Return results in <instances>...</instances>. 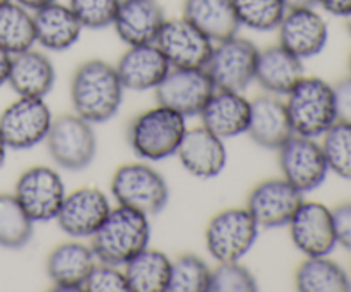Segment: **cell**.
<instances>
[{
	"instance_id": "3957f363",
	"label": "cell",
	"mask_w": 351,
	"mask_h": 292,
	"mask_svg": "<svg viewBox=\"0 0 351 292\" xmlns=\"http://www.w3.org/2000/svg\"><path fill=\"white\" fill-rule=\"evenodd\" d=\"M185 131V117L158 103L134 117L127 137L130 150L141 160L161 161L177 155Z\"/></svg>"
},
{
	"instance_id": "b9f144b4",
	"label": "cell",
	"mask_w": 351,
	"mask_h": 292,
	"mask_svg": "<svg viewBox=\"0 0 351 292\" xmlns=\"http://www.w3.org/2000/svg\"><path fill=\"white\" fill-rule=\"evenodd\" d=\"M16 2L21 3V5L26 7V9H29L31 12H33V10L41 9V7L48 5V3L51 2H57V0H16Z\"/></svg>"
},
{
	"instance_id": "f546056e",
	"label": "cell",
	"mask_w": 351,
	"mask_h": 292,
	"mask_svg": "<svg viewBox=\"0 0 351 292\" xmlns=\"http://www.w3.org/2000/svg\"><path fill=\"white\" fill-rule=\"evenodd\" d=\"M36 43L33 12L16 0L0 5V47L10 55L29 50Z\"/></svg>"
},
{
	"instance_id": "7dc6e473",
	"label": "cell",
	"mask_w": 351,
	"mask_h": 292,
	"mask_svg": "<svg viewBox=\"0 0 351 292\" xmlns=\"http://www.w3.org/2000/svg\"><path fill=\"white\" fill-rule=\"evenodd\" d=\"M350 72H351V55H350Z\"/></svg>"
},
{
	"instance_id": "4316f807",
	"label": "cell",
	"mask_w": 351,
	"mask_h": 292,
	"mask_svg": "<svg viewBox=\"0 0 351 292\" xmlns=\"http://www.w3.org/2000/svg\"><path fill=\"white\" fill-rule=\"evenodd\" d=\"M184 17L215 43L235 36L240 30L232 0H185Z\"/></svg>"
},
{
	"instance_id": "d6a6232c",
	"label": "cell",
	"mask_w": 351,
	"mask_h": 292,
	"mask_svg": "<svg viewBox=\"0 0 351 292\" xmlns=\"http://www.w3.org/2000/svg\"><path fill=\"white\" fill-rule=\"evenodd\" d=\"M211 268L197 254H182L171 261L168 292H209Z\"/></svg>"
},
{
	"instance_id": "e575fe53",
	"label": "cell",
	"mask_w": 351,
	"mask_h": 292,
	"mask_svg": "<svg viewBox=\"0 0 351 292\" xmlns=\"http://www.w3.org/2000/svg\"><path fill=\"white\" fill-rule=\"evenodd\" d=\"M257 280L252 271L240 261L219 263L211 270L209 292H256Z\"/></svg>"
},
{
	"instance_id": "bcb514c9",
	"label": "cell",
	"mask_w": 351,
	"mask_h": 292,
	"mask_svg": "<svg viewBox=\"0 0 351 292\" xmlns=\"http://www.w3.org/2000/svg\"><path fill=\"white\" fill-rule=\"evenodd\" d=\"M7 2H10V0H0V5H3V3H7Z\"/></svg>"
},
{
	"instance_id": "7bdbcfd3",
	"label": "cell",
	"mask_w": 351,
	"mask_h": 292,
	"mask_svg": "<svg viewBox=\"0 0 351 292\" xmlns=\"http://www.w3.org/2000/svg\"><path fill=\"white\" fill-rule=\"evenodd\" d=\"M287 9H298V7H314L317 5V0H283Z\"/></svg>"
},
{
	"instance_id": "8992f818",
	"label": "cell",
	"mask_w": 351,
	"mask_h": 292,
	"mask_svg": "<svg viewBox=\"0 0 351 292\" xmlns=\"http://www.w3.org/2000/svg\"><path fill=\"white\" fill-rule=\"evenodd\" d=\"M259 229L245 206L221 210L206 227L204 239L208 253L218 263L240 261L257 243Z\"/></svg>"
},
{
	"instance_id": "9a60e30c",
	"label": "cell",
	"mask_w": 351,
	"mask_h": 292,
	"mask_svg": "<svg viewBox=\"0 0 351 292\" xmlns=\"http://www.w3.org/2000/svg\"><path fill=\"white\" fill-rule=\"evenodd\" d=\"M288 227L291 243L305 256H329L338 246L331 208L319 201H302Z\"/></svg>"
},
{
	"instance_id": "277c9868",
	"label": "cell",
	"mask_w": 351,
	"mask_h": 292,
	"mask_svg": "<svg viewBox=\"0 0 351 292\" xmlns=\"http://www.w3.org/2000/svg\"><path fill=\"white\" fill-rule=\"evenodd\" d=\"M295 134L321 137L338 120L332 86L321 78H304L293 86L285 102Z\"/></svg>"
},
{
	"instance_id": "cb8c5ba5",
	"label": "cell",
	"mask_w": 351,
	"mask_h": 292,
	"mask_svg": "<svg viewBox=\"0 0 351 292\" xmlns=\"http://www.w3.org/2000/svg\"><path fill=\"white\" fill-rule=\"evenodd\" d=\"M34 34L40 47L51 52H65L81 38L82 24L69 5L57 0L33 10Z\"/></svg>"
},
{
	"instance_id": "4fadbf2b",
	"label": "cell",
	"mask_w": 351,
	"mask_h": 292,
	"mask_svg": "<svg viewBox=\"0 0 351 292\" xmlns=\"http://www.w3.org/2000/svg\"><path fill=\"white\" fill-rule=\"evenodd\" d=\"M304 201V192L285 177H273L254 186L247 196L245 208L263 229H280L288 225L291 216Z\"/></svg>"
},
{
	"instance_id": "836d02e7",
	"label": "cell",
	"mask_w": 351,
	"mask_h": 292,
	"mask_svg": "<svg viewBox=\"0 0 351 292\" xmlns=\"http://www.w3.org/2000/svg\"><path fill=\"white\" fill-rule=\"evenodd\" d=\"M322 137L321 144L329 172L351 181V124L336 120Z\"/></svg>"
},
{
	"instance_id": "7a4b0ae2",
	"label": "cell",
	"mask_w": 351,
	"mask_h": 292,
	"mask_svg": "<svg viewBox=\"0 0 351 292\" xmlns=\"http://www.w3.org/2000/svg\"><path fill=\"white\" fill-rule=\"evenodd\" d=\"M89 239L96 260L123 267L149 246V216L129 206L119 205L110 210L105 222Z\"/></svg>"
},
{
	"instance_id": "d4e9b609",
	"label": "cell",
	"mask_w": 351,
	"mask_h": 292,
	"mask_svg": "<svg viewBox=\"0 0 351 292\" xmlns=\"http://www.w3.org/2000/svg\"><path fill=\"white\" fill-rule=\"evenodd\" d=\"M305 76L302 58L281 47H267L259 50L256 64V78L261 88L276 96H287L293 86Z\"/></svg>"
},
{
	"instance_id": "5b68a950",
	"label": "cell",
	"mask_w": 351,
	"mask_h": 292,
	"mask_svg": "<svg viewBox=\"0 0 351 292\" xmlns=\"http://www.w3.org/2000/svg\"><path fill=\"white\" fill-rule=\"evenodd\" d=\"M110 191L119 205L156 215L167 206L170 191L163 175L144 161L119 167L110 182Z\"/></svg>"
},
{
	"instance_id": "e0dca14e",
	"label": "cell",
	"mask_w": 351,
	"mask_h": 292,
	"mask_svg": "<svg viewBox=\"0 0 351 292\" xmlns=\"http://www.w3.org/2000/svg\"><path fill=\"white\" fill-rule=\"evenodd\" d=\"M278 36L281 47L304 60L324 50L329 27L322 14L314 7H298L287 10L278 26Z\"/></svg>"
},
{
	"instance_id": "1f68e13d",
	"label": "cell",
	"mask_w": 351,
	"mask_h": 292,
	"mask_svg": "<svg viewBox=\"0 0 351 292\" xmlns=\"http://www.w3.org/2000/svg\"><path fill=\"white\" fill-rule=\"evenodd\" d=\"M232 2L240 26L259 33L278 30L288 10L283 0H232Z\"/></svg>"
},
{
	"instance_id": "f1b7e54d",
	"label": "cell",
	"mask_w": 351,
	"mask_h": 292,
	"mask_svg": "<svg viewBox=\"0 0 351 292\" xmlns=\"http://www.w3.org/2000/svg\"><path fill=\"white\" fill-rule=\"evenodd\" d=\"M300 292H348L351 278L345 268L328 256H307L295 273Z\"/></svg>"
},
{
	"instance_id": "83f0119b",
	"label": "cell",
	"mask_w": 351,
	"mask_h": 292,
	"mask_svg": "<svg viewBox=\"0 0 351 292\" xmlns=\"http://www.w3.org/2000/svg\"><path fill=\"white\" fill-rule=\"evenodd\" d=\"M130 292H168L171 260L149 246L123 265Z\"/></svg>"
},
{
	"instance_id": "ee69618b",
	"label": "cell",
	"mask_w": 351,
	"mask_h": 292,
	"mask_svg": "<svg viewBox=\"0 0 351 292\" xmlns=\"http://www.w3.org/2000/svg\"><path fill=\"white\" fill-rule=\"evenodd\" d=\"M7 150H9V148H7V144H5V141H3V137H2V134H0V168H2V165L5 164V157H7Z\"/></svg>"
},
{
	"instance_id": "7402d4cb",
	"label": "cell",
	"mask_w": 351,
	"mask_h": 292,
	"mask_svg": "<svg viewBox=\"0 0 351 292\" xmlns=\"http://www.w3.org/2000/svg\"><path fill=\"white\" fill-rule=\"evenodd\" d=\"M247 134L254 143L266 150H278L288 137L293 136L287 105L280 96L266 93L250 102Z\"/></svg>"
},
{
	"instance_id": "ab89813d",
	"label": "cell",
	"mask_w": 351,
	"mask_h": 292,
	"mask_svg": "<svg viewBox=\"0 0 351 292\" xmlns=\"http://www.w3.org/2000/svg\"><path fill=\"white\" fill-rule=\"evenodd\" d=\"M326 12L338 17H346L351 12V0H317Z\"/></svg>"
},
{
	"instance_id": "f35d334b",
	"label": "cell",
	"mask_w": 351,
	"mask_h": 292,
	"mask_svg": "<svg viewBox=\"0 0 351 292\" xmlns=\"http://www.w3.org/2000/svg\"><path fill=\"white\" fill-rule=\"evenodd\" d=\"M336 103V115L341 122L351 124V76L332 86Z\"/></svg>"
},
{
	"instance_id": "52a82bcc",
	"label": "cell",
	"mask_w": 351,
	"mask_h": 292,
	"mask_svg": "<svg viewBox=\"0 0 351 292\" xmlns=\"http://www.w3.org/2000/svg\"><path fill=\"white\" fill-rule=\"evenodd\" d=\"M45 141L51 160L65 170H84L96 157V134L93 124L77 113H65L51 120Z\"/></svg>"
},
{
	"instance_id": "8fae6325",
	"label": "cell",
	"mask_w": 351,
	"mask_h": 292,
	"mask_svg": "<svg viewBox=\"0 0 351 292\" xmlns=\"http://www.w3.org/2000/svg\"><path fill=\"white\" fill-rule=\"evenodd\" d=\"M65 194L62 175L47 165H36L24 170L14 189V196L34 223L57 218Z\"/></svg>"
},
{
	"instance_id": "44dd1931",
	"label": "cell",
	"mask_w": 351,
	"mask_h": 292,
	"mask_svg": "<svg viewBox=\"0 0 351 292\" xmlns=\"http://www.w3.org/2000/svg\"><path fill=\"white\" fill-rule=\"evenodd\" d=\"M115 69L123 88L147 91L156 89L171 65L156 43H146L129 47V50L119 58Z\"/></svg>"
},
{
	"instance_id": "4dcf8cb0",
	"label": "cell",
	"mask_w": 351,
	"mask_h": 292,
	"mask_svg": "<svg viewBox=\"0 0 351 292\" xmlns=\"http://www.w3.org/2000/svg\"><path fill=\"white\" fill-rule=\"evenodd\" d=\"M34 222L29 218L17 198L9 192L0 194V246L5 249H21L33 237Z\"/></svg>"
},
{
	"instance_id": "ba28073f",
	"label": "cell",
	"mask_w": 351,
	"mask_h": 292,
	"mask_svg": "<svg viewBox=\"0 0 351 292\" xmlns=\"http://www.w3.org/2000/svg\"><path fill=\"white\" fill-rule=\"evenodd\" d=\"M259 48L247 38L230 36L216 41L206 72L216 89L245 91L256 78V64Z\"/></svg>"
},
{
	"instance_id": "d590c367",
	"label": "cell",
	"mask_w": 351,
	"mask_h": 292,
	"mask_svg": "<svg viewBox=\"0 0 351 292\" xmlns=\"http://www.w3.org/2000/svg\"><path fill=\"white\" fill-rule=\"evenodd\" d=\"M122 0H69V7L82 27L103 30L113 26L117 12Z\"/></svg>"
},
{
	"instance_id": "f6af8a7d",
	"label": "cell",
	"mask_w": 351,
	"mask_h": 292,
	"mask_svg": "<svg viewBox=\"0 0 351 292\" xmlns=\"http://www.w3.org/2000/svg\"><path fill=\"white\" fill-rule=\"evenodd\" d=\"M346 27H348V31L351 34V12L348 14V16H346Z\"/></svg>"
},
{
	"instance_id": "ffe728a7",
	"label": "cell",
	"mask_w": 351,
	"mask_h": 292,
	"mask_svg": "<svg viewBox=\"0 0 351 292\" xmlns=\"http://www.w3.org/2000/svg\"><path fill=\"white\" fill-rule=\"evenodd\" d=\"M201 126L211 131L221 139L247 134L250 119V100L243 96V91L216 89L199 113Z\"/></svg>"
},
{
	"instance_id": "60d3db41",
	"label": "cell",
	"mask_w": 351,
	"mask_h": 292,
	"mask_svg": "<svg viewBox=\"0 0 351 292\" xmlns=\"http://www.w3.org/2000/svg\"><path fill=\"white\" fill-rule=\"evenodd\" d=\"M10 60H12V55L0 47V88H2L3 85H7L10 71Z\"/></svg>"
},
{
	"instance_id": "6da1fadb",
	"label": "cell",
	"mask_w": 351,
	"mask_h": 292,
	"mask_svg": "<svg viewBox=\"0 0 351 292\" xmlns=\"http://www.w3.org/2000/svg\"><path fill=\"white\" fill-rule=\"evenodd\" d=\"M123 88L115 65L93 58L75 69L71 81L74 113L91 124L108 122L122 106Z\"/></svg>"
},
{
	"instance_id": "8d00e7d4",
	"label": "cell",
	"mask_w": 351,
	"mask_h": 292,
	"mask_svg": "<svg viewBox=\"0 0 351 292\" xmlns=\"http://www.w3.org/2000/svg\"><path fill=\"white\" fill-rule=\"evenodd\" d=\"M84 291L88 292H130L125 271L117 265L98 263L91 270L84 282Z\"/></svg>"
},
{
	"instance_id": "484cf974",
	"label": "cell",
	"mask_w": 351,
	"mask_h": 292,
	"mask_svg": "<svg viewBox=\"0 0 351 292\" xmlns=\"http://www.w3.org/2000/svg\"><path fill=\"white\" fill-rule=\"evenodd\" d=\"M55 67L50 58L34 48L12 55L7 85L17 96L45 98L53 89Z\"/></svg>"
},
{
	"instance_id": "5bb4252c",
	"label": "cell",
	"mask_w": 351,
	"mask_h": 292,
	"mask_svg": "<svg viewBox=\"0 0 351 292\" xmlns=\"http://www.w3.org/2000/svg\"><path fill=\"white\" fill-rule=\"evenodd\" d=\"M154 43L171 67H206L215 47V41L184 16L165 21Z\"/></svg>"
},
{
	"instance_id": "30bf717a",
	"label": "cell",
	"mask_w": 351,
	"mask_h": 292,
	"mask_svg": "<svg viewBox=\"0 0 351 292\" xmlns=\"http://www.w3.org/2000/svg\"><path fill=\"white\" fill-rule=\"evenodd\" d=\"M51 120L45 98L19 96L0 113V134L10 150H29L47 139Z\"/></svg>"
},
{
	"instance_id": "74e56055",
	"label": "cell",
	"mask_w": 351,
	"mask_h": 292,
	"mask_svg": "<svg viewBox=\"0 0 351 292\" xmlns=\"http://www.w3.org/2000/svg\"><path fill=\"white\" fill-rule=\"evenodd\" d=\"M332 212V223H335L336 243L345 249L351 251V201H345L335 206Z\"/></svg>"
},
{
	"instance_id": "ac0fdd59",
	"label": "cell",
	"mask_w": 351,
	"mask_h": 292,
	"mask_svg": "<svg viewBox=\"0 0 351 292\" xmlns=\"http://www.w3.org/2000/svg\"><path fill=\"white\" fill-rule=\"evenodd\" d=\"M182 167L199 179L218 177L226 167L228 151L225 139L213 134L204 126L185 131L177 150Z\"/></svg>"
},
{
	"instance_id": "2e32d148",
	"label": "cell",
	"mask_w": 351,
	"mask_h": 292,
	"mask_svg": "<svg viewBox=\"0 0 351 292\" xmlns=\"http://www.w3.org/2000/svg\"><path fill=\"white\" fill-rule=\"evenodd\" d=\"M110 210V199L101 189L84 186L65 194L55 220L67 236L84 239L99 229Z\"/></svg>"
},
{
	"instance_id": "7c38bea8",
	"label": "cell",
	"mask_w": 351,
	"mask_h": 292,
	"mask_svg": "<svg viewBox=\"0 0 351 292\" xmlns=\"http://www.w3.org/2000/svg\"><path fill=\"white\" fill-rule=\"evenodd\" d=\"M215 91L204 67H171L154 89L160 105L170 106L185 119L199 115Z\"/></svg>"
},
{
	"instance_id": "603a6c76",
	"label": "cell",
	"mask_w": 351,
	"mask_h": 292,
	"mask_svg": "<svg viewBox=\"0 0 351 292\" xmlns=\"http://www.w3.org/2000/svg\"><path fill=\"white\" fill-rule=\"evenodd\" d=\"M165 10L158 0H122L113 27L123 43H154L165 24Z\"/></svg>"
},
{
	"instance_id": "d6986e66",
	"label": "cell",
	"mask_w": 351,
	"mask_h": 292,
	"mask_svg": "<svg viewBox=\"0 0 351 292\" xmlns=\"http://www.w3.org/2000/svg\"><path fill=\"white\" fill-rule=\"evenodd\" d=\"M98 263L91 244L67 240L50 251L47 258V273L58 291H84V282Z\"/></svg>"
},
{
	"instance_id": "9c48e42d",
	"label": "cell",
	"mask_w": 351,
	"mask_h": 292,
	"mask_svg": "<svg viewBox=\"0 0 351 292\" xmlns=\"http://www.w3.org/2000/svg\"><path fill=\"white\" fill-rule=\"evenodd\" d=\"M278 160L283 177L304 194L321 188L329 174L322 144L315 137L293 134L278 148Z\"/></svg>"
}]
</instances>
